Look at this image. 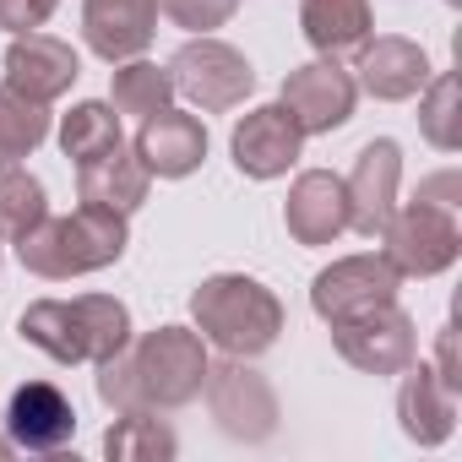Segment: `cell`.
I'll use <instances>...</instances> for the list:
<instances>
[{"instance_id":"1","label":"cell","mask_w":462,"mask_h":462,"mask_svg":"<svg viewBox=\"0 0 462 462\" xmlns=\"http://www.w3.org/2000/svg\"><path fill=\"white\" fill-rule=\"evenodd\" d=\"M207 343L196 327H152L131 337L115 359L93 365L98 370V402L115 413H174L201 397L207 381Z\"/></svg>"},{"instance_id":"2","label":"cell","mask_w":462,"mask_h":462,"mask_svg":"<svg viewBox=\"0 0 462 462\" xmlns=\"http://www.w3.org/2000/svg\"><path fill=\"white\" fill-rule=\"evenodd\" d=\"M190 327L201 332L207 348L217 354H235V359H262L289 316H283V300L262 283V278H245V273H212L201 278V289L190 294Z\"/></svg>"},{"instance_id":"3","label":"cell","mask_w":462,"mask_h":462,"mask_svg":"<svg viewBox=\"0 0 462 462\" xmlns=\"http://www.w3.org/2000/svg\"><path fill=\"white\" fill-rule=\"evenodd\" d=\"M131 245V228L120 212L109 207H71L66 217H44L33 223L28 235L17 240V262L23 273L44 278V283H71V278H88V273H104L125 256Z\"/></svg>"},{"instance_id":"4","label":"cell","mask_w":462,"mask_h":462,"mask_svg":"<svg viewBox=\"0 0 462 462\" xmlns=\"http://www.w3.org/2000/svg\"><path fill=\"white\" fill-rule=\"evenodd\" d=\"M381 256L392 262V273L408 283V278H440L457 267L462 256V223H457V207L451 201H430V196H413V201H397L392 217L381 223Z\"/></svg>"},{"instance_id":"5","label":"cell","mask_w":462,"mask_h":462,"mask_svg":"<svg viewBox=\"0 0 462 462\" xmlns=\"http://www.w3.org/2000/svg\"><path fill=\"white\" fill-rule=\"evenodd\" d=\"M169 77H174V98H185L201 115H228L256 93V66L245 60V50L223 44L212 33H190L174 50Z\"/></svg>"},{"instance_id":"6","label":"cell","mask_w":462,"mask_h":462,"mask_svg":"<svg viewBox=\"0 0 462 462\" xmlns=\"http://www.w3.org/2000/svg\"><path fill=\"white\" fill-rule=\"evenodd\" d=\"M201 397L217 419V430L228 440H245V446H262L278 435V392L273 381L251 365V359H235V354H223L217 365H207V381H201Z\"/></svg>"},{"instance_id":"7","label":"cell","mask_w":462,"mask_h":462,"mask_svg":"<svg viewBox=\"0 0 462 462\" xmlns=\"http://www.w3.org/2000/svg\"><path fill=\"white\" fill-rule=\"evenodd\" d=\"M332 348L359 375H402L419 359V327L392 300V305H375V310H365L354 321H337L332 327Z\"/></svg>"},{"instance_id":"8","label":"cell","mask_w":462,"mask_h":462,"mask_svg":"<svg viewBox=\"0 0 462 462\" xmlns=\"http://www.w3.org/2000/svg\"><path fill=\"white\" fill-rule=\"evenodd\" d=\"M402 289V278L392 273V262L381 251H359V256H337L332 267H321L310 278V310L337 327V321H354L375 305H392Z\"/></svg>"},{"instance_id":"9","label":"cell","mask_w":462,"mask_h":462,"mask_svg":"<svg viewBox=\"0 0 462 462\" xmlns=\"http://www.w3.org/2000/svg\"><path fill=\"white\" fill-rule=\"evenodd\" d=\"M278 104L294 115V125L305 136H332L354 120V104H359V88H354V71H343L337 60L316 55L305 66H294L283 77V93Z\"/></svg>"},{"instance_id":"10","label":"cell","mask_w":462,"mask_h":462,"mask_svg":"<svg viewBox=\"0 0 462 462\" xmlns=\"http://www.w3.org/2000/svg\"><path fill=\"white\" fill-rule=\"evenodd\" d=\"M300 152H305V131L283 104H256L228 131V158L245 180H283L300 163Z\"/></svg>"},{"instance_id":"11","label":"cell","mask_w":462,"mask_h":462,"mask_svg":"<svg viewBox=\"0 0 462 462\" xmlns=\"http://www.w3.org/2000/svg\"><path fill=\"white\" fill-rule=\"evenodd\" d=\"M435 77L424 44L402 39V33H370L354 50V88L370 93L375 104H408L424 93V82Z\"/></svg>"},{"instance_id":"12","label":"cell","mask_w":462,"mask_h":462,"mask_svg":"<svg viewBox=\"0 0 462 462\" xmlns=\"http://www.w3.org/2000/svg\"><path fill=\"white\" fill-rule=\"evenodd\" d=\"M12 435V451H33V457H50V451H66L77 440V402L55 386V381H23L0 413Z\"/></svg>"},{"instance_id":"13","label":"cell","mask_w":462,"mask_h":462,"mask_svg":"<svg viewBox=\"0 0 462 462\" xmlns=\"http://www.w3.org/2000/svg\"><path fill=\"white\" fill-rule=\"evenodd\" d=\"M397 185H402V147L392 136H375L359 147L354 169L343 174V196H348V228L365 240L381 235V223L397 207Z\"/></svg>"},{"instance_id":"14","label":"cell","mask_w":462,"mask_h":462,"mask_svg":"<svg viewBox=\"0 0 462 462\" xmlns=\"http://www.w3.org/2000/svg\"><path fill=\"white\" fill-rule=\"evenodd\" d=\"M0 71H6V88L28 93V98H39V104H55V98H66V93L77 88L82 55H77L66 39H55V33L39 28V33H17V39L6 44Z\"/></svg>"},{"instance_id":"15","label":"cell","mask_w":462,"mask_h":462,"mask_svg":"<svg viewBox=\"0 0 462 462\" xmlns=\"http://www.w3.org/2000/svg\"><path fill=\"white\" fill-rule=\"evenodd\" d=\"M283 228L294 245H332L348 235V196H343V174L332 169H305L294 174L289 185V201H283Z\"/></svg>"},{"instance_id":"16","label":"cell","mask_w":462,"mask_h":462,"mask_svg":"<svg viewBox=\"0 0 462 462\" xmlns=\"http://www.w3.org/2000/svg\"><path fill=\"white\" fill-rule=\"evenodd\" d=\"M158 39V0H82V44L120 66L147 55Z\"/></svg>"},{"instance_id":"17","label":"cell","mask_w":462,"mask_h":462,"mask_svg":"<svg viewBox=\"0 0 462 462\" xmlns=\"http://www.w3.org/2000/svg\"><path fill=\"white\" fill-rule=\"evenodd\" d=\"M131 147H136V158L147 163L152 180H185V174H196L207 163V125L169 104V109L142 120Z\"/></svg>"},{"instance_id":"18","label":"cell","mask_w":462,"mask_h":462,"mask_svg":"<svg viewBox=\"0 0 462 462\" xmlns=\"http://www.w3.org/2000/svg\"><path fill=\"white\" fill-rule=\"evenodd\" d=\"M457 397L462 392H451L430 365H408L402 370V386H397V424H402V435L413 440V446H446L451 440V430H457Z\"/></svg>"},{"instance_id":"19","label":"cell","mask_w":462,"mask_h":462,"mask_svg":"<svg viewBox=\"0 0 462 462\" xmlns=\"http://www.w3.org/2000/svg\"><path fill=\"white\" fill-rule=\"evenodd\" d=\"M147 190H152V174L136 158V147H125V142L93 163H77V201H88V207H109V212L131 217V212H142Z\"/></svg>"},{"instance_id":"20","label":"cell","mask_w":462,"mask_h":462,"mask_svg":"<svg viewBox=\"0 0 462 462\" xmlns=\"http://www.w3.org/2000/svg\"><path fill=\"white\" fill-rule=\"evenodd\" d=\"M300 33L316 55L343 60L375 33L370 0H300Z\"/></svg>"},{"instance_id":"21","label":"cell","mask_w":462,"mask_h":462,"mask_svg":"<svg viewBox=\"0 0 462 462\" xmlns=\"http://www.w3.org/2000/svg\"><path fill=\"white\" fill-rule=\"evenodd\" d=\"M17 337L28 348H39L44 359H55V365H88V348H82V327H77L71 300H33L17 316Z\"/></svg>"},{"instance_id":"22","label":"cell","mask_w":462,"mask_h":462,"mask_svg":"<svg viewBox=\"0 0 462 462\" xmlns=\"http://www.w3.org/2000/svg\"><path fill=\"white\" fill-rule=\"evenodd\" d=\"M60 152L71 158V163H93V158H104L109 147H120L125 142V131H120V115H115V104H104V98H82V104H71L66 115H60Z\"/></svg>"},{"instance_id":"23","label":"cell","mask_w":462,"mask_h":462,"mask_svg":"<svg viewBox=\"0 0 462 462\" xmlns=\"http://www.w3.org/2000/svg\"><path fill=\"white\" fill-rule=\"evenodd\" d=\"M44 136H50V104L0 82V169L28 163L44 147Z\"/></svg>"},{"instance_id":"24","label":"cell","mask_w":462,"mask_h":462,"mask_svg":"<svg viewBox=\"0 0 462 462\" xmlns=\"http://www.w3.org/2000/svg\"><path fill=\"white\" fill-rule=\"evenodd\" d=\"M109 104H115V115H131V120H147V115H158V109H169L174 104V77H169V66H158V60H120L115 66V77H109Z\"/></svg>"},{"instance_id":"25","label":"cell","mask_w":462,"mask_h":462,"mask_svg":"<svg viewBox=\"0 0 462 462\" xmlns=\"http://www.w3.org/2000/svg\"><path fill=\"white\" fill-rule=\"evenodd\" d=\"M180 451V435L169 430V419L158 413H115V424L104 430V457L109 462H169Z\"/></svg>"},{"instance_id":"26","label":"cell","mask_w":462,"mask_h":462,"mask_svg":"<svg viewBox=\"0 0 462 462\" xmlns=\"http://www.w3.org/2000/svg\"><path fill=\"white\" fill-rule=\"evenodd\" d=\"M71 310H77V327H82V348H88V365H104V359H115L131 337H136V327H131V310L115 300V294H77L71 300Z\"/></svg>"},{"instance_id":"27","label":"cell","mask_w":462,"mask_h":462,"mask_svg":"<svg viewBox=\"0 0 462 462\" xmlns=\"http://www.w3.org/2000/svg\"><path fill=\"white\" fill-rule=\"evenodd\" d=\"M50 217V190L39 174L17 169H0V245H17L33 223Z\"/></svg>"},{"instance_id":"28","label":"cell","mask_w":462,"mask_h":462,"mask_svg":"<svg viewBox=\"0 0 462 462\" xmlns=\"http://www.w3.org/2000/svg\"><path fill=\"white\" fill-rule=\"evenodd\" d=\"M419 131L435 152H457L462 147V125H457V77L435 71L419 93Z\"/></svg>"},{"instance_id":"29","label":"cell","mask_w":462,"mask_h":462,"mask_svg":"<svg viewBox=\"0 0 462 462\" xmlns=\"http://www.w3.org/2000/svg\"><path fill=\"white\" fill-rule=\"evenodd\" d=\"M240 12V0H158V17H169L185 33H212Z\"/></svg>"},{"instance_id":"30","label":"cell","mask_w":462,"mask_h":462,"mask_svg":"<svg viewBox=\"0 0 462 462\" xmlns=\"http://www.w3.org/2000/svg\"><path fill=\"white\" fill-rule=\"evenodd\" d=\"M55 12H60V0H0V28H6L12 39L17 33H39Z\"/></svg>"},{"instance_id":"31","label":"cell","mask_w":462,"mask_h":462,"mask_svg":"<svg viewBox=\"0 0 462 462\" xmlns=\"http://www.w3.org/2000/svg\"><path fill=\"white\" fill-rule=\"evenodd\" d=\"M451 392H462V365H457V321H446L440 327V337H435V365H430Z\"/></svg>"},{"instance_id":"32","label":"cell","mask_w":462,"mask_h":462,"mask_svg":"<svg viewBox=\"0 0 462 462\" xmlns=\"http://www.w3.org/2000/svg\"><path fill=\"white\" fill-rule=\"evenodd\" d=\"M0 457H12V435H6V424H0Z\"/></svg>"},{"instance_id":"33","label":"cell","mask_w":462,"mask_h":462,"mask_svg":"<svg viewBox=\"0 0 462 462\" xmlns=\"http://www.w3.org/2000/svg\"><path fill=\"white\" fill-rule=\"evenodd\" d=\"M446 6H462V0H446Z\"/></svg>"}]
</instances>
